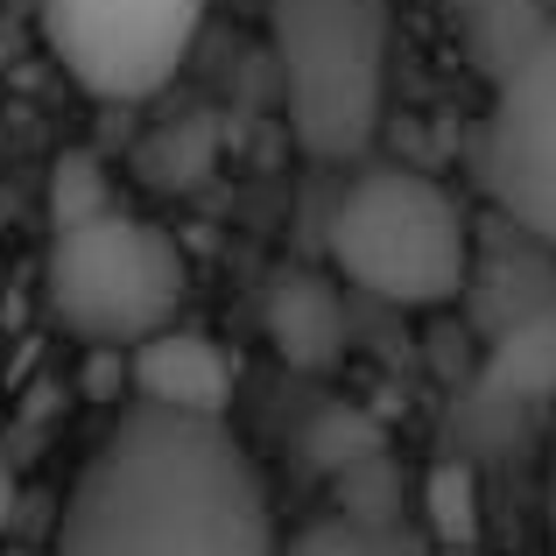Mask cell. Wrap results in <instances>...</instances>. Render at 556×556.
Returning a JSON list of instances; mask_svg holds the SVG:
<instances>
[{"instance_id":"obj_1","label":"cell","mask_w":556,"mask_h":556,"mask_svg":"<svg viewBox=\"0 0 556 556\" xmlns=\"http://www.w3.org/2000/svg\"><path fill=\"white\" fill-rule=\"evenodd\" d=\"M56 556H282L232 422L127 408L71 486Z\"/></svg>"},{"instance_id":"obj_2","label":"cell","mask_w":556,"mask_h":556,"mask_svg":"<svg viewBox=\"0 0 556 556\" xmlns=\"http://www.w3.org/2000/svg\"><path fill=\"white\" fill-rule=\"evenodd\" d=\"M268 42L303 155L317 163L367 155L388 113V0H268Z\"/></svg>"},{"instance_id":"obj_3","label":"cell","mask_w":556,"mask_h":556,"mask_svg":"<svg viewBox=\"0 0 556 556\" xmlns=\"http://www.w3.org/2000/svg\"><path fill=\"white\" fill-rule=\"evenodd\" d=\"M331 268L394 311H437L472 282V226L422 169H359L325 218Z\"/></svg>"},{"instance_id":"obj_4","label":"cell","mask_w":556,"mask_h":556,"mask_svg":"<svg viewBox=\"0 0 556 556\" xmlns=\"http://www.w3.org/2000/svg\"><path fill=\"white\" fill-rule=\"evenodd\" d=\"M184 289V247L121 204L78 226H56L50 261H42V303L85 345H149L155 331L177 325Z\"/></svg>"},{"instance_id":"obj_5","label":"cell","mask_w":556,"mask_h":556,"mask_svg":"<svg viewBox=\"0 0 556 556\" xmlns=\"http://www.w3.org/2000/svg\"><path fill=\"white\" fill-rule=\"evenodd\" d=\"M212 0H42V36L92 99H155L184 71Z\"/></svg>"},{"instance_id":"obj_6","label":"cell","mask_w":556,"mask_h":556,"mask_svg":"<svg viewBox=\"0 0 556 556\" xmlns=\"http://www.w3.org/2000/svg\"><path fill=\"white\" fill-rule=\"evenodd\" d=\"M479 184L521 240L556 254V28L493 85Z\"/></svg>"},{"instance_id":"obj_7","label":"cell","mask_w":556,"mask_h":556,"mask_svg":"<svg viewBox=\"0 0 556 556\" xmlns=\"http://www.w3.org/2000/svg\"><path fill=\"white\" fill-rule=\"evenodd\" d=\"M135 394H141V408H163V416L226 422L232 359H226L218 339L169 325V331H155L149 345H135Z\"/></svg>"},{"instance_id":"obj_8","label":"cell","mask_w":556,"mask_h":556,"mask_svg":"<svg viewBox=\"0 0 556 556\" xmlns=\"http://www.w3.org/2000/svg\"><path fill=\"white\" fill-rule=\"evenodd\" d=\"M486 388L501 394V402H549L556 394V296L493 331Z\"/></svg>"},{"instance_id":"obj_9","label":"cell","mask_w":556,"mask_h":556,"mask_svg":"<svg viewBox=\"0 0 556 556\" xmlns=\"http://www.w3.org/2000/svg\"><path fill=\"white\" fill-rule=\"evenodd\" d=\"M458 28H465V50H472V64L486 71L493 85H501L507 71H515L521 56H529L535 42L556 28V14H549V0H486V8L458 14Z\"/></svg>"},{"instance_id":"obj_10","label":"cell","mask_w":556,"mask_h":556,"mask_svg":"<svg viewBox=\"0 0 556 556\" xmlns=\"http://www.w3.org/2000/svg\"><path fill=\"white\" fill-rule=\"evenodd\" d=\"M282 556H430L422 535H408L402 521H380V515H331L311 521L282 543Z\"/></svg>"},{"instance_id":"obj_11","label":"cell","mask_w":556,"mask_h":556,"mask_svg":"<svg viewBox=\"0 0 556 556\" xmlns=\"http://www.w3.org/2000/svg\"><path fill=\"white\" fill-rule=\"evenodd\" d=\"M275 339H282V353H296L303 367H325V359H339V303H331L325 282H289L282 303H275Z\"/></svg>"},{"instance_id":"obj_12","label":"cell","mask_w":556,"mask_h":556,"mask_svg":"<svg viewBox=\"0 0 556 556\" xmlns=\"http://www.w3.org/2000/svg\"><path fill=\"white\" fill-rule=\"evenodd\" d=\"M437 529L444 535H472V486H465V472L437 479Z\"/></svg>"},{"instance_id":"obj_13","label":"cell","mask_w":556,"mask_h":556,"mask_svg":"<svg viewBox=\"0 0 556 556\" xmlns=\"http://www.w3.org/2000/svg\"><path fill=\"white\" fill-rule=\"evenodd\" d=\"M0 515H8V444H0Z\"/></svg>"},{"instance_id":"obj_14","label":"cell","mask_w":556,"mask_h":556,"mask_svg":"<svg viewBox=\"0 0 556 556\" xmlns=\"http://www.w3.org/2000/svg\"><path fill=\"white\" fill-rule=\"evenodd\" d=\"M549 529H556V472H549Z\"/></svg>"},{"instance_id":"obj_15","label":"cell","mask_w":556,"mask_h":556,"mask_svg":"<svg viewBox=\"0 0 556 556\" xmlns=\"http://www.w3.org/2000/svg\"><path fill=\"white\" fill-rule=\"evenodd\" d=\"M451 8H458V14H472V8H486V0H451Z\"/></svg>"}]
</instances>
